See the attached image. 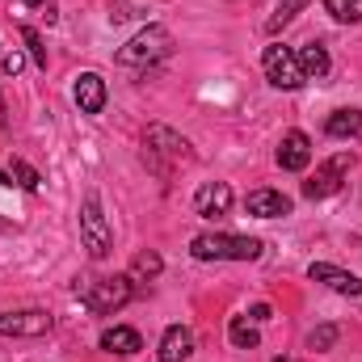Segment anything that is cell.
<instances>
[{
  "instance_id": "obj_1",
  "label": "cell",
  "mask_w": 362,
  "mask_h": 362,
  "mask_svg": "<svg viewBox=\"0 0 362 362\" xmlns=\"http://www.w3.org/2000/svg\"><path fill=\"white\" fill-rule=\"evenodd\" d=\"M194 262H257L262 240L257 236H232V232H202L189 240Z\"/></svg>"
},
{
  "instance_id": "obj_2",
  "label": "cell",
  "mask_w": 362,
  "mask_h": 362,
  "mask_svg": "<svg viewBox=\"0 0 362 362\" xmlns=\"http://www.w3.org/2000/svg\"><path fill=\"white\" fill-rule=\"evenodd\" d=\"M76 295L85 299V308L97 316H114L118 308H127L135 299V282L127 274H114V278H93V282H76Z\"/></svg>"
},
{
  "instance_id": "obj_3",
  "label": "cell",
  "mask_w": 362,
  "mask_h": 362,
  "mask_svg": "<svg viewBox=\"0 0 362 362\" xmlns=\"http://www.w3.org/2000/svg\"><path fill=\"white\" fill-rule=\"evenodd\" d=\"M169 51H173V34H169L165 25H144L114 59H118L122 68H152V64H160Z\"/></svg>"
},
{
  "instance_id": "obj_4",
  "label": "cell",
  "mask_w": 362,
  "mask_h": 362,
  "mask_svg": "<svg viewBox=\"0 0 362 362\" xmlns=\"http://www.w3.org/2000/svg\"><path fill=\"white\" fill-rule=\"evenodd\" d=\"M81 240H85L93 262H105L114 253V232H110L105 211H101V198L93 189L85 194V206H81Z\"/></svg>"
},
{
  "instance_id": "obj_5",
  "label": "cell",
  "mask_w": 362,
  "mask_h": 362,
  "mask_svg": "<svg viewBox=\"0 0 362 362\" xmlns=\"http://www.w3.org/2000/svg\"><path fill=\"white\" fill-rule=\"evenodd\" d=\"M262 68H266V81H270L274 89H299L308 76H303V68H299V59H295V51L291 47H282V42H270L266 51H262Z\"/></svg>"
},
{
  "instance_id": "obj_6",
  "label": "cell",
  "mask_w": 362,
  "mask_h": 362,
  "mask_svg": "<svg viewBox=\"0 0 362 362\" xmlns=\"http://www.w3.org/2000/svg\"><path fill=\"white\" fill-rule=\"evenodd\" d=\"M51 333V312L25 308V312H0V337H42Z\"/></svg>"
},
{
  "instance_id": "obj_7",
  "label": "cell",
  "mask_w": 362,
  "mask_h": 362,
  "mask_svg": "<svg viewBox=\"0 0 362 362\" xmlns=\"http://www.w3.org/2000/svg\"><path fill=\"white\" fill-rule=\"evenodd\" d=\"M346 169H350V156H346V152L333 156V160H325V165L312 173V181H303V198H329V194H337Z\"/></svg>"
},
{
  "instance_id": "obj_8",
  "label": "cell",
  "mask_w": 362,
  "mask_h": 362,
  "mask_svg": "<svg viewBox=\"0 0 362 362\" xmlns=\"http://www.w3.org/2000/svg\"><path fill=\"white\" fill-rule=\"evenodd\" d=\"M194 211H198L202 219H219V215H228V211H232V185H228V181H206V185H198V194H194Z\"/></svg>"
},
{
  "instance_id": "obj_9",
  "label": "cell",
  "mask_w": 362,
  "mask_h": 362,
  "mask_svg": "<svg viewBox=\"0 0 362 362\" xmlns=\"http://www.w3.org/2000/svg\"><path fill=\"white\" fill-rule=\"evenodd\" d=\"M278 165H282L286 173H303V169L312 165V139H308L303 131H286L282 144H278Z\"/></svg>"
},
{
  "instance_id": "obj_10",
  "label": "cell",
  "mask_w": 362,
  "mask_h": 362,
  "mask_svg": "<svg viewBox=\"0 0 362 362\" xmlns=\"http://www.w3.org/2000/svg\"><path fill=\"white\" fill-rule=\"evenodd\" d=\"M308 278H312V282L333 286L337 295H362V278H358V274L337 270V266H329V262H312V266H308Z\"/></svg>"
},
{
  "instance_id": "obj_11",
  "label": "cell",
  "mask_w": 362,
  "mask_h": 362,
  "mask_svg": "<svg viewBox=\"0 0 362 362\" xmlns=\"http://www.w3.org/2000/svg\"><path fill=\"white\" fill-rule=\"evenodd\" d=\"M72 97H76L81 114H101L105 110V81L97 72H81L76 85H72Z\"/></svg>"
},
{
  "instance_id": "obj_12",
  "label": "cell",
  "mask_w": 362,
  "mask_h": 362,
  "mask_svg": "<svg viewBox=\"0 0 362 362\" xmlns=\"http://www.w3.org/2000/svg\"><path fill=\"white\" fill-rule=\"evenodd\" d=\"M245 206H249V215H257V219H282V215H291V198L278 194V189H253V194L245 198Z\"/></svg>"
},
{
  "instance_id": "obj_13",
  "label": "cell",
  "mask_w": 362,
  "mask_h": 362,
  "mask_svg": "<svg viewBox=\"0 0 362 362\" xmlns=\"http://www.w3.org/2000/svg\"><path fill=\"white\" fill-rule=\"evenodd\" d=\"M156 354H160V362H185L189 354H194V333H189L185 325H169Z\"/></svg>"
},
{
  "instance_id": "obj_14",
  "label": "cell",
  "mask_w": 362,
  "mask_h": 362,
  "mask_svg": "<svg viewBox=\"0 0 362 362\" xmlns=\"http://www.w3.org/2000/svg\"><path fill=\"white\" fill-rule=\"evenodd\" d=\"M148 152H165V156H173V160H189V144L173 135L169 127H148Z\"/></svg>"
},
{
  "instance_id": "obj_15",
  "label": "cell",
  "mask_w": 362,
  "mask_h": 362,
  "mask_svg": "<svg viewBox=\"0 0 362 362\" xmlns=\"http://www.w3.org/2000/svg\"><path fill=\"white\" fill-rule=\"evenodd\" d=\"M295 59H299V68H303V76H312V81H325L329 76V51H325V42H303L299 51H295Z\"/></svg>"
},
{
  "instance_id": "obj_16",
  "label": "cell",
  "mask_w": 362,
  "mask_h": 362,
  "mask_svg": "<svg viewBox=\"0 0 362 362\" xmlns=\"http://www.w3.org/2000/svg\"><path fill=\"white\" fill-rule=\"evenodd\" d=\"M101 350H110V354H139V350H144V341H139V333H135V329L114 325V329H105V333H101Z\"/></svg>"
},
{
  "instance_id": "obj_17",
  "label": "cell",
  "mask_w": 362,
  "mask_h": 362,
  "mask_svg": "<svg viewBox=\"0 0 362 362\" xmlns=\"http://www.w3.org/2000/svg\"><path fill=\"white\" fill-rule=\"evenodd\" d=\"M325 131L333 139H358L362 135V110H333L329 122H325Z\"/></svg>"
},
{
  "instance_id": "obj_18",
  "label": "cell",
  "mask_w": 362,
  "mask_h": 362,
  "mask_svg": "<svg viewBox=\"0 0 362 362\" xmlns=\"http://www.w3.org/2000/svg\"><path fill=\"white\" fill-rule=\"evenodd\" d=\"M303 8H308V0H278V4H274V17L266 21V30H270V34H278V30H282V25H291Z\"/></svg>"
},
{
  "instance_id": "obj_19",
  "label": "cell",
  "mask_w": 362,
  "mask_h": 362,
  "mask_svg": "<svg viewBox=\"0 0 362 362\" xmlns=\"http://www.w3.org/2000/svg\"><path fill=\"white\" fill-rule=\"evenodd\" d=\"M228 337H232V346H236V350H257V341H262V337H257V329H253L245 316H232Z\"/></svg>"
},
{
  "instance_id": "obj_20",
  "label": "cell",
  "mask_w": 362,
  "mask_h": 362,
  "mask_svg": "<svg viewBox=\"0 0 362 362\" xmlns=\"http://www.w3.org/2000/svg\"><path fill=\"white\" fill-rule=\"evenodd\" d=\"M13 181H17L21 189H30V194H34V189L42 185V177H38V173H34V169H30L25 160H17V156L8 160V185H13Z\"/></svg>"
},
{
  "instance_id": "obj_21",
  "label": "cell",
  "mask_w": 362,
  "mask_h": 362,
  "mask_svg": "<svg viewBox=\"0 0 362 362\" xmlns=\"http://www.w3.org/2000/svg\"><path fill=\"white\" fill-rule=\"evenodd\" d=\"M333 346H337V325H320V329L308 333V350L325 354V350H333Z\"/></svg>"
},
{
  "instance_id": "obj_22",
  "label": "cell",
  "mask_w": 362,
  "mask_h": 362,
  "mask_svg": "<svg viewBox=\"0 0 362 362\" xmlns=\"http://www.w3.org/2000/svg\"><path fill=\"white\" fill-rule=\"evenodd\" d=\"M165 270V262H160V253H135V262H131V274H139V278H156V274Z\"/></svg>"
},
{
  "instance_id": "obj_23",
  "label": "cell",
  "mask_w": 362,
  "mask_h": 362,
  "mask_svg": "<svg viewBox=\"0 0 362 362\" xmlns=\"http://www.w3.org/2000/svg\"><path fill=\"white\" fill-rule=\"evenodd\" d=\"M325 8L337 21H362V0H325Z\"/></svg>"
},
{
  "instance_id": "obj_24",
  "label": "cell",
  "mask_w": 362,
  "mask_h": 362,
  "mask_svg": "<svg viewBox=\"0 0 362 362\" xmlns=\"http://www.w3.org/2000/svg\"><path fill=\"white\" fill-rule=\"evenodd\" d=\"M21 38H25V47H30L34 64H38V68H47V47H42V34H38L34 25H21Z\"/></svg>"
},
{
  "instance_id": "obj_25",
  "label": "cell",
  "mask_w": 362,
  "mask_h": 362,
  "mask_svg": "<svg viewBox=\"0 0 362 362\" xmlns=\"http://www.w3.org/2000/svg\"><path fill=\"white\" fill-rule=\"evenodd\" d=\"M21 68H25V59H21V51H8V55L0 59V72H4V76H17Z\"/></svg>"
},
{
  "instance_id": "obj_26",
  "label": "cell",
  "mask_w": 362,
  "mask_h": 362,
  "mask_svg": "<svg viewBox=\"0 0 362 362\" xmlns=\"http://www.w3.org/2000/svg\"><path fill=\"white\" fill-rule=\"evenodd\" d=\"M274 312H270V303H253V308H249V320H257V325H262V320H270Z\"/></svg>"
},
{
  "instance_id": "obj_27",
  "label": "cell",
  "mask_w": 362,
  "mask_h": 362,
  "mask_svg": "<svg viewBox=\"0 0 362 362\" xmlns=\"http://www.w3.org/2000/svg\"><path fill=\"white\" fill-rule=\"evenodd\" d=\"M25 4H30V8H42V4H47V0H25Z\"/></svg>"
},
{
  "instance_id": "obj_28",
  "label": "cell",
  "mask_w": 362,
  "mask_h": 362,
  "mask_svg": "<svg viewBox=\"0 0 362 362\" xmlns=\"http://www.w3.org/2000/svg\"><path fill=\"white\" fill-rule=\"evenodd\" d=\"M0 127H4V97H0Z\"/></svg>"
},
{
  "instance_id": "obj_29",
  "label": "cell",
  "mask_w": 362,
  "mask_h": 362,
  "mask_svg": "<svg viewBox=\"0 0 362 362\" xmlns=\"http://www.w3.org/2000/svg\"><path fill=\"white\" fill-rule=\"evenodd\" d=\"M274 362H291V358H274Z\"/></svg>"
},
{
  "instance_id": "obj_30",
  "label": "cell",
  "mask_w": 362,
  "mask_h": 362,
  "mask_svg": "<svg viewBox=\"0 0 362 362\" xmlns=\"http://www.w3.org/2000/svg\"><path fill=\"white\" fill-rule=\"evenodd\" d=\"M0 181H4V173H0Z\"/></svg>"
}]
</instances>
